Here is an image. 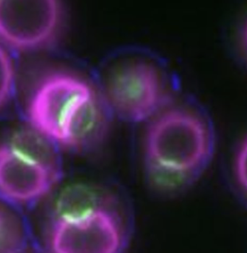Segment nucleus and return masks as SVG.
Wrapping results in <instances>:
<instances>
[{
    "instance_id": "obj_1",
    "label": "nucleus",
    "mask_w": 247,
    "mask_h": 253,
    "mask_svg": "<svg viewBox=\"0 0 247 253\" xmlns=\"http://www.w3.org/2000/svg\"><path fill=\"white\" fill-rule=\"evenodd\" d=\"M212 152L208 126L190 111H165L155 116L148 126L145 164L148 174L159 185H178L195 176L207 165Z\"/></svg>"
},
{
    "instance_id": "obj_2",
    "label": "nucleus",
    "mask_w": 247,
    "mask_h": 253,
    "mask_svg": "<svg viewBox=\"0 0 247 253\" xmlns=\"http://www.w3.org/2000/svg\"><path fill=\"white\" fill-rule=\"evenodd\" d=\"M95 91L88 83L72 73L48 75L30 101L28 115L31 126L61 146L69 128Z\"/></svg>"
},
{
    "instance_id": "obj_3",
    "label": "nucleus",
    "mask_w": 247,
    "mask_h": 253,
    "mask_svg": "<svg viewBox=\"0 0 247 253\" xmlns=\"http://www.w3.org/2000/svg\"><path fill=\"white\" fill-rule=\"evenodd\" d=\"M62 21L55 0H0V43L18 51L43 49L57 39Z\"/></svg>"
},
{
    "instance_id": "obj_4",
    "label": "nucleus",
    "mask_w": 247,
    "mask_h": 253,
    "mask_svg": "<svg viewBox=\"0 0 247 253\" xmlns=\"http://www.w3.org/2000/svg\"><path fill=\"white\" fill-rule=\"evenodd\" d=\"M105 98L112 114L121 120L133 123L146 121L156 116L164 104L162 78L150 64H127L109 78Z\"/></svg>"
},
{
    "instance_id": "obj_5",
    "label": "nucleus",
    "mask_w": 247,
    "mask_h": 253,
    "mask_svg": "<svg viewBox=\"0 0 247 253\" xmlns=\"http://www.w3.org/2000/svg\"><path fill=\"white\" fill-rule=\"evenodd\" d=\"M59 164L43 160L8 140L0 145V195L18 204L44 197L60 177Z\"/></svg>"
},
{
    "instance_id": "obj_6",
    "label": "nucleus",
    "mask_w": 247,
    "mask_h": 253,
    "mask_svg": "<svg viewBox=\"0 0 247 253\" xmlns=\"http://www.w3.org/2000/svg\"><path fill=\"white\" fill-rule=\"evenodd\" d=\"M50 242L56 253H117L123 237L116 215L103 208L76 218H55Z\"/></svg>"
},
{
    "instance_id": "obj_7",
    "label": "nucleus",
    "mask_w": 247,
    "mask_h": 253,
    "mask_svg": "<svg viewBox=\"0 0 247 253\" xmlns=\"http://www.w3.org/2000/svg\"><path fill=\"white\" fill-rule=\"evenodd\" d=\"M106 208V200L89 186L77 184L62 192L56 205L55 218H76Z\"/></svg>"
},
{
    "instance_id": "obj_8",
    "label": "nucleus",
    "mask_w": 247,
    "mask_h": 253,
    "mask_svg": "<svg viewBox=\"0 0 247 253\" xmlns=\"http://www.w3.org/2000/svg\"><path fill=\"white\" fill-rule=\"evenodd\" d=\"M25 234L19 220L0 206V253H18L25 246Z\"/></svg>"
},
{
    "instance_id": "obj_9",
    "label": "nucleus",
    "mask_w": 247,
    "mask_h": 253,
    "mask_svg": "<svg viewBox=\"0 0 247 253\" xmlns=\"http://www.w3.org/2000/svg\"><path fill=\"white\" fill-rule=\"evenodd\" d=\"M14 83L13 63L5 47L0 43V109L10 98Z\"/></svg>"
},
{
    "instance_id": "obj_10",
    "label": "nucleus",
    "mask_w": 247,
    "mask_h": 253,
    "mask_svg": "<svg viewBox=\"0 0 247 253\" xmlns=\"http://www.w3.org/2000/svg\"><path fill=\"white\" fill-rule=\"evenodd\" d=\"M234 169L238 182L247 194V136L238 148Z\"/></svg>"
},
{
    "instance_id": "obj_11",
    "label": "nucleus",
    "mask_w": 247,
    "mask_h": 253,
    "mask_svg": "<svg viewBox=\"0 0 247 253\" xmlns=\"http://www.w3.org/2000/svg\"><path fill=\"white\" fill-rule=\"evenodd\" d=\"M243 44L245 47V51L247 54V22L245 24V28L243 31Z\"/></svg>"
}]
</instances>
